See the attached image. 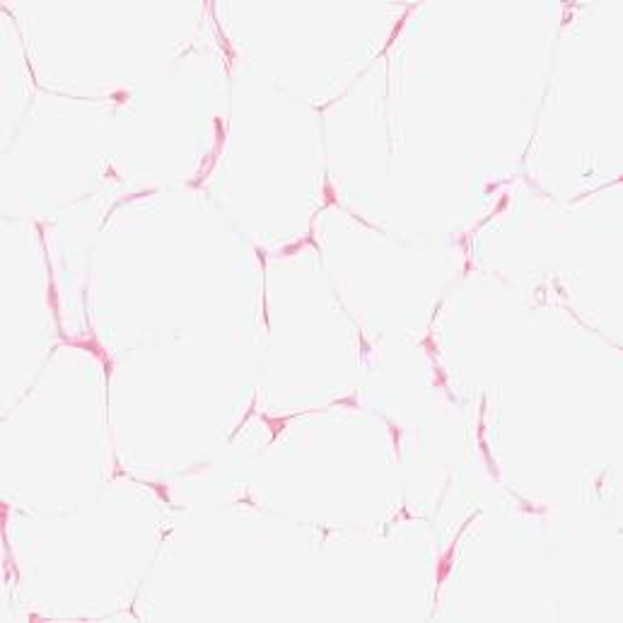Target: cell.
<instances>
[{
	"mask_svg": "<svg viewBox=\"0 0 623 623\" xmlns=\"http://www.w3.org/2000/svg\"><path fill=\"white\" fill-rule=\"evenodd\" d=\"M454 548H457V544H452L449 546V553L442 560H440V572H438V587L442 585V580H445V572H449V568H452V553H454Z\"/></svg>",
	"mask_w": 623,
	"mask_h": 623,
	"instance_id": "cell-1",
	"label": "cell"
}]
</instances>
